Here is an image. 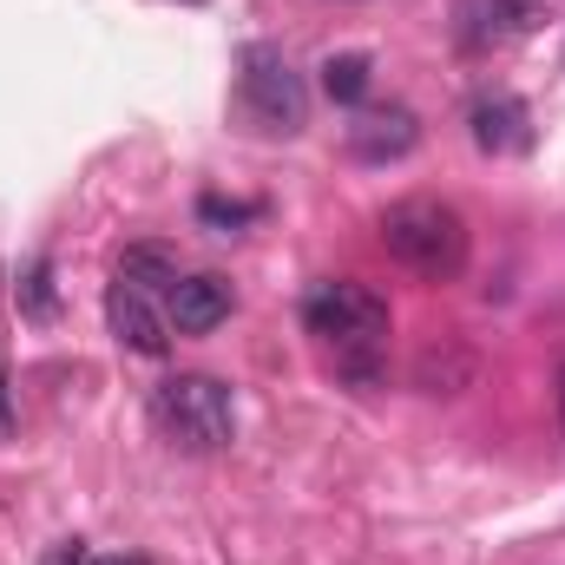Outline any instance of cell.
Listing matches in <instances>:
<instances>
[{
    "instance_id": "cell-1",
    "label": "cell",
    "mask_w": 565,
    "mask_h": 565,
    "mask_svg": "<svg viewBox=\"0 0 565 565\" xmlns=\"http://www.w3.org/2000/svg\"><path fill=\"white\" fill-rule=\"evenodd\" d=\"M302 322L309 335L329 342V362L349 382H375L382 375V349H388V302L369 282H316L302 296Z\"/></svg>"
},
{
    "instance_id": "cell-2",
    "label": "cell",
    "mask_w": 565,
    "mask_h": 565,
    "mask_svg": "<svg viewBox=\"0 0 565 565\" xmlns=\"http://www.w3.org/2000/svg\"><path fill=\"white\" fill-rule=\"evenodd\" d=\"M382 244L395 264H408L427 282H454L467 270V224L440 198H402L382 211Z\"/></svg>"
},
{
    "instance_id": "cell-3",
    "label": "cell",
    "mask_w": 565,
    "mask_h": 565,
    "mask_svg": "<svg viewBox=\"0 0 565 565\" xmlns=\"http://www.w3.org/2000/svg\"><path fill=\"white\" fill-rule=\"evenodd\" d=\"M158 422L178 447L191 454H217L237 440V402L217 375H171L158 388Z\"/></svg>"
},
{
    "instance_id": "cell-4",
    "label": "cell",
    "mask_w": 565,
    "mask_h": 565,
    "mask_svg": "<svg viewBox=\"0 0 565 565\" xmlns=\"http://www.w3.org/2000/svg\"><path fill=\"white\" fill-rule=\"evenodd\" d=\"M244 73H237V86H244V106L257 113V126L264 132H302L309 126V86H302V73L282 60L277 46H244V60H237Z\"/></svg>"
},
{
    "instance_id": "cell-5",
    "label": "cell",
    "mask_w": 565,
    "mask_h": 565,
    "mask_svg": "<svg viewBox=\"0 0 565 565\" xmlns=\"http://www.w3.org/2000/svg\"><path fill=\"white\" fill-rule=\"evenodd\" d=\"M106 322H113V335L132 355H164L171 349V316H158L151 289H139V282H126V277L106 289Z\"/></svg>"
},
{
    "instance_id": "cell-6",
    "label": "cell",
    "mask_w": 565,
    "mask_h": 565,
    "mask_svg": "<svg viewBox=\"0 0 565 565\" xmlns=\"http://www.w3.org/2000/svg\"><path fill=\"white\" fill-rule=\"evenodd\" d=\"M467 126H473V145L487 158H507V151H526L533 145V113H526L520 93H480L473 113H467Z\"/></svg>"
},
{
    "instance_id": "cell-7",
    "label": "cell",
    "mask_w": 565,
    "mask_h": 565,
    "mask_svg": "<svg viewBox=\"0 0 565 565\" xmlns=\"http://www.w3.org/2000/svg\"><path fill=\"white\" fill-rule=\"evenodd\" d=\"M415 145H422V119L408 106H375V113H355V126H349V151L369 164H395Z\"/></svg>"
},
{
    "instance_id": "cell-8",
    "label": "cell",
    "mask_w": 565,
    "mask_h": 565,
    "mask_svg": "<svg viewBox=\"0 0 565 565\" xmlns=\"http://www.w3.org/2000/svg\"><path fill=\"white\" fill-rule=\"evenodd\" d=\"M231 309H237V289L204 270V277H178L171 282V309H164V316H171L178 335H211L217 322H231Z\"/></svg>"
},
{
    "instance_id": "cell-9",
    "label": "cell",
    "mask_w": 565,
    "mask_h": 565,
    "mask_svg": "<svg viewBox=\"0 0 565 565\" xmlns=\"http://www.w3.org/2000/svg\"><path fill=\"white\" fill-rule=\"evenodd\" d=\"M473 375H480V362H473L454 335L427 342L422 355H415V388H422V395H460V388H473Z\"/></svg>"
},
{
    "instance_id": "cell-10",
    "label": "cell",
    "mask_w": 565,
    "mask_h": 565,
    "mask_svg": "<svg viewBox=\"0 0 565 565\" xmlns=\"http://www.w3.org/2000/svg\"><path fill=\"white\" fill-rule=\"evenodd\" d=\"M369 79H375V60L369 53H329L322 60V93L335 106H362L369 99Z\"/></svg>"
},
{
    "instance_id": "cell-11",
    "label": "cell",
    "mask_w": 565,
    "mask_h": 565,
    "mask_svg": "<svg viewBox=\"0 0 565 565\" xmlns=\"http://www.w3.org/2000/svg\"><path fill=\"white\" fill-rule=\"evenodd\" d=\"M119 277L139 282V289H164V296H171V282H178V257L158 250V244H132V250L119 257Z\"/></svg>"
},
{
    "instance_id": "cell-12",
    "label": "cell",
    "mask_w": 565,
    "mask_h": 565,
    "mask_svg": "<svg viewBox=\"0 0 565 565\" xmlns=\"http://www.w3.org/2000/svg\"><path fill=\"white\" fill-rule=\"evenodd\" d=\"M198 217H204L217 237H237V231H244L257 211H250V204H224V198H198Z\"/></svg>"
},
{
    "instance_id": "cell-13",
    "label": "cell",
    "mask_w": 565,
    "mask_h": 565,
    "mask_svg": "<svg viewBox=\"0 0 565 565\" xmlns=\"http://www.w3.org/2000/svg\"><path fill=\"white\" fill-rule=\"evenodd\" d=\"M20 309L40 316V322L53 316V264H33V270H26V282H20Z\"/></svg>"
},
{
    "instance_id": "cell-14",
    "label": "cell",
    "mask_w": 565,
    "mask_h": 565,
    "mask_svg": "<svg viewBox=\"0 0 565 565\" xmlns=\"http://www.w3.org/2000/svg\"><path fill=\"white\" fill-rule=\"evenodd\" d=\"M40 565H93V546L86 540H66V546H53Z\"/></svg>"
},
{
    "instance_id": "cell-15",
    "label": "cell",
    "mask_w": 565,
    "mask_h": 565,
    "mask_svg": "<svg viewBox=\"0 0 565 565\" xmlns=\"http://www.w3.org/2000/svg\"><path fill=\"white\" fill-rule=\"evenodd\" d=\"M559 427H565V369H559Z\"/></svg>"
},
{
    "instance_id": "cell-16",
    "label": "cell",
    "mask_w": 565,
    "mask_h": 565,
    "mask_svg": "<svg viewBox=\"0 0 565 565\" xmlns=\"http://www.w3.org/2000/svg\"><path fill=\"white\" fill-rule=\"evenodd\" d=\"M520 7H533V13H546V7H553V0H520Z\"/></svg>"
},
{
    "instance_id": "cell-17",
    "label": "cell",
    "mask_w": 565,
    "mask_h": 565,
    "mask_svg": "<svg viewBox=\"0 0 565 565\" xmlns=\"http://www.w3.org/2000/svg\"><path fill=\"white\" fill-rule=\"evenodd\" d=\"M93 565H145V559H93Z\"/></svg>"
}]
</instances>
